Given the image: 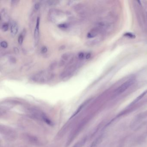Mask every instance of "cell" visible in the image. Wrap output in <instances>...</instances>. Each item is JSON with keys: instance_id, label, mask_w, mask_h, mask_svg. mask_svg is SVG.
Here are the masks:
<instances>
[{"instance_id": "cell-1", "label": "cell", "mask_w": 147, "mask_h": 147, "mask_svg": "<svg viewBox=\"0 0 147 147\" xmlns=\"http://www.w3.org/2000/svg\"><path fill=\"white\" fill-rule=\"evenodd\" d=\"M134 82H135V80L133 79H129L127 80L117 88V90L116 91V93L117 95L121 94L123 93L130 87H131L134 84Z\"/></svg>"}, {"instance_id": "cell-2", "label": "cell", "mask_w": 147, "mask_h": 147, "mask_svg": "<svg viewBox=\"0 0 147 147\" xmlns=\"http://www.w3.org/2000/svg\"><path fill=\"white\" fill-rule=\"evenodd\" d=\"M39 23H40V18L39 17H38L37 19L36 25L35 26V29L34 33V38L36 44H37L39 37Z\"/></svg>"}, {"instance_id": "cell-3", "label": "cell", "mask_w": 147, "mask_h": 147, "mask_svg": "<svg viewBox=\"0 0 147 147\" xmlns=\"http://www.w3.org/2000/svg\"><path fill=\"white\" fill-rule=\"evenodd\" d=\"M18 27L16 22L15 21H12L10 24V32L11 35L14 36L18 32Z\"/></svg>"}, {"instance_id": "cell-4", "label": "cell", "mask_w": 147, "mask_h": 147, "mask_svg": "<svg viewBox=\"0 0 147 147\" xmlns=\"http://www.w3.org/2000/svg\"><path fill=\"white\" fill-rule=\"evenodd\" d=\"M89 101V100H87L86 101H85L84 103L80 105L79 107H78V108L77 110L75 111V113L73 114V115H72V116L71 117L70 119H71V118H72L73 117H75V116H76L80 112H81V111H82V109L85 107V105H86L88 103Z\"/></svg>"}, {"instance_id": "cell-5", "label": "cell", "mask_w": 147, "mask_h": 147, "mask_svg": "<svg viewBox=\"0 0 147 147\" xmlns=\"http://www.w3.org/2000/svg\"><path fill=\"white\" fill-rule=\"evenodd\" d=\"M102 140V136L100 135L98 138H96L95 140L91 143L90 147H96L100 144Z\"/></svg>"}, {"instance_id": "cell-6", "label": "cell", "mask_w": 147, "mask_h": 147, "mask_svg": "<svg viewBox=\"0 0 147 147\" xmlns=\"http://www.w3.org/2000/svg\"><path fill=\"white\" fill-rule=\"evenodd\" d=\"M147 94V90H146L145 91H144V92H143L140 95L138 96V97L137 98L135 99V100L133 101V104H135V103H137L138 102V101H139L140 100H141L142 98L145 96L146 94Z\"/></svg>"}, {"instance_id": "cell-7", "label": "cell", "mask_w": 147, "mask_h": 147, "mask_svg": "<svg viewBox=\"0 0 147 147\" xmlns=\"http://www.w3.org/2000/svg\"><path fill=\"white\" fill-rule=\"evenodd\" d=\"M86 138H84L83 139L80 141L79 142L77 143L76 145H74L72 147H82L85 144L86 141Z\"/></svg>"}, {"instance_id": "cell-8", "label": "cell", "mask_w": 147, "mask_h": 147, "mask_svg": "<svg viewBox=\"0 0 147 147\" xmlns=\"http://www.w3.org/2000/svg\"><path fill=\"white\" fill-rule=\"evenodd\" d=\"M57 63L56 61H54L53 62H52L51 64L50 65L49 67V70H53L56 67V66H57Z\"/></svg>"}, {"instance_id": "cell-9", "label": "cell", "mask_w": 147, "mask_h": 147, "mask_svg": "<svg viewBox=\"0 0 147 147\" xmlns=\"http://www.w3.org/2000/svg\"><path fill=\"white\" fill-rule=\"evenodd\" d=\"M8 27H9L8 24L7 23H5L3 24L2 26H1V29L3 31L6 32L8 30Z\"/></svg>"}, {"instance_id": "cell-10", "label": "cell", "mask_w": 147, "mask_h": 147, "mask_svg": "<svg viewBox=\"0 0 147 147\" xmlns=\"http://www.w3.org/2000/svg\"><path fill=\"white\" fill-rule=\"evenodd\" d=\"M70 54H68V53L63 54L62 56V59L63 60V61H67L69 58Z\"/></svg>"}, {"instance_id": "cell-11", "label": "cell", "mask_w": 147, "mask_h": 147, "mask_svg": "<svg viewBox=\"0 0 147 147\" xmlns=\"http://www.w3.org/2000/svg\"><path fill=\"white\" fill-rule=\"evenodd\" d=\"M23 40H24V35H20L18 37V43L19 44H22L23 42Z\"/></svg>"}, {"instance_id": "cell-12", "label": "cell", "mask_w": 147, "mask_h": 147, "mask_svg": "<svg viewBox=\"0 0 147 147\" xmlns=\"http://www.w3.org/2000/svg\"><path fill=\"white\" fill-rule=\"evenodd\" d=\"M0 46L3 48H7L8 47V44L6 41H2L0 42Z\"/></svg>"}, {"instance_id": "cell-13", "label": "cell", "mask_w": 147, "mask_h": 147, "mask_svg": "<svg viewBox=\"0 0 147 147\" xmlns=\"http://www.w3.org/2000/svg\"><path fill=\"white\" fill-rule=\"evenodd\" d=\"M59 27L62 28H67L68 25L66 24H61L58 25Z\"/></svg>"}, {"instance_id": "cell-14", "label": "cell", "mask_w": 147, "mask_h": 147, "mask_svg": "<svg viewBox=\"0 0 147 147\" xmlns=\"http://www.w3.org/2000/svg\"><path fill=\"white\" fill-rule=\"evenodd\" d=\"M47 51V47L45 46L42 47V49H41V52L43 54H44V53H46Z\"/></svg>"}, {"instance_id": "cell-15", "label": "cell", "mask_w": 147, "mask_h": 147, "mask_svg": "<svg viewBox=\"0 0 147 147\" xmlns=\"http://www.w3.org/2000/svg\"><path fill=\"white\" fill-rule=\"evenodd\" d=\"M78 57L80 59H82L84 58V54L83 52H81L78 55Z\"/></svg>"}, {"instance_id": "cell-16", "label": "cell", "mask_w": 147, "mask_h": 147, "mask_svg": "<svg viewBox=\"0 0 147 147\" xmlns=\"http://www.w3.org/2000/svg\"><path fill=\"white\" fill-rule=\"evenodd\" d=\"M64 64H65V61H63V60H62V59H61L59 62V66H61L64 65Z\"/></svg>"}, {"instance_id": "cell-17", "label": "cell", "mask_w": 147, "mask_h": 147, "mask_svg": "<svg viewBox=\"0 0 147 147\" xmlns=\"http://www.w3.org/2000/svg\"><path fill=\"white\" fill-rule=\"evenodd\" d=\"M39 7H40V5L38 3L35 4L34 6V8L35 9V10H38L39 8Z\"/></svg>"}, {"instance_id": "cell-18", "label": "cell", "mask_w": 147, "mask_h": 147, "mask_svg": "<svg viewBox=\"0 0 147 147\" xmlns=\"http://www.w3.org/2000/svg\"><path fill=\"white\" fill-rule=\"evenodd\" d=\"M14 53L16 54H19V50L18 48L15 47H14Z\"/></svg>"}, {"instance_id": "cell-19", "label": "cell", "mask_w": 147, "mask_h": 147, "mask_svg": "<svg viewBox=\"0 0 147 147\" xmlns=\"http://www.w3.org/2000/svg\"><path fill=\"white\" fill-rule=\"evenodd\" d=\"M58 1H48V3L49 5H53L56 4V3H57Z\"/></svg>"}, {"instance_id": "cell-20", "label": "cell", "mask_w": 147, "mask_h": 147, "mask_svg": "<svg viewBox=\"0 0 147 147\" xmlns=\"http://www.w3.org/2000/svg\"><path fill=\"white\" fill-rule=\"evenodd\" d=\"M90 57H91V54H90V53H88V54H87L85 57H86V59H89L90 58Z\"/></svg>"}, {"instance_id": "cell-21", "label": "cell", "mask_w": 147, "mask_h": 147, "mask_svg": "<svg viewBox=\"0 0 147 147\" xmlns=\"http://www.w3.org/2000/svg\"><path fill=\"white\" fill-rule=\"evenodd\" d=\"M18 1H17V0H13L11 1V3H12V5H16L17 3H18Z\"/></svg>"}, {"instance_id": "cell-22", "label": "cell", "mask_w": 147, "mask_h": 147, "mask_svg": "<svg viewBox=\"0 0 147 147\" xmlns=\"http://www.w3.org/2000/svg\"><path fill=\"white\" fill-rule=\"evenodd\" d=\"M65 46L64 45H62L60 47V50H63V49H65Z\"/></svg>"}, {"instance_id": "cell-23", "label": "cell", "mask_w": 147, "mask_h": 147, "mask_svg": "<svg viewBox=\"0 0 147 147\" xmlns=\"http://www.w3.org/2000/svg\"></svg>"}]
</instances>
